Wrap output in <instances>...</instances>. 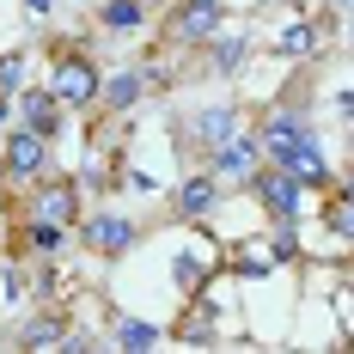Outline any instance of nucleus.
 I'll return each mask as SVG.
<instances>
[{
    "mask_svg": "<svg viewBox=\"0 0 354 354\" xmlns=\"http://www.w3.org/2000/svg\"><path fill=\"white\" fill-rule=\"evenodd\" d=\"M220 25H226V0H165L159 49H202Z\"/></svg>",
    "mask_w": 354,
    "mask_h": 354,
    "instance_id": "obj_4",
    "label": "nucleus"
},
{
    "mask_svg": "<svg viewBox=\"0 0 354 354\" xmlns=\"http://www.w3.org/2000/svg\"><path fill=\"white\" fill-rule=\"evenodd\" d=\"M245 189L257 196V208L269 214V220H299V208H306V189H299V183H293V177H287L281 165H269V159H263V165L250 171V183H245Z\"/></svg>",
    "mask_w": 354,
    "mask_h": 354,
    "instance_id": "obj_8",
    "label": "nucleus"
},
{
    "mask_svg": "<svg viewBox=\"0 0 354 354\" xmlns=\"http://www.w3.org/2000/svg\"><path fill=\"white\" fill-rule=\"evenodd\" d=\"M269 257L275 263H299V220H269Z\"/></svg>",
    "mask_w": 354,
    "mask_h": 354,
    "instance_id": "obj_20",
    "label": "nucleus"
},
{
    "mask_svg": "<svg viewBox=\"0 0 354 354\" xmlns=\"http://www.w3.org/2000/svg\"><path fill=\"white\" fill-rule=\"evenodd\" d=\"M220 208H226V183H220L208 165L183 171L171 189H165V220H177V226H208Z\"/></svg>",
    "mask_w": 354,
    "mask_h": 354,
    "instance_id": "obj_3",
    "label": "nucleus"
},
{
    "mask_svg": "<svg viewBox=\"0 0 354 354\" xmlns=\"http://www.w3.org/2000/svg\"><path fill=\"white\" fill-rule=\"evenodd\" d=\"M25 68H31V49H6L0 55V92H19L25 86Z\"/></svg>",
    "mask_w": 354,
    "mask_h": 354,
    "instance_id": "obj_22",
    "label": "nucleus"
},
{
    "mask_svg": "<svg viewBox=\"0 0 354 354\" xmlns=\"http://www.w3.org/2000/svg\"><path fill=\"white\" fill-rule=\"evenodd\" d=\"M153 86H159V73H153V68H122V73H110V80H104L98 110H110V116H129V110L141 104Z\"/></svg>",
    "mask_w": 354,
    "mask_h": 354,
    "instance_id": "obj_12",
    "label": "nucleus"
},
{
    "mask_svg": "<svg viewBox=\"0 0 354 354\" xmlns=\"http://www.w3.org/2000/svg\"><path fill=\"white\" fill-rule=\"evenodd\" d=\"M177 336H183L189 348H208L214 342V306H202V318H196V306H189V318L177 324Z\"/></svg>",
    "mask_w": 354,
    "mask_h": 354,
    "instance_id": "obj_21",
    "label": "nucleus"
},
{
    "mask_svg": "<svg viewBox=\"0 0 354 354\" xmlns=\"http://www.w3.org/2000/svg\"><path fill=\"white\" fill-rule=\"evenodd\" d=\"M318 43H324V25H318V19H306V12H293V25L275 31L269 55H275V62H312V55H318Z\"/></svg>",
    "mask_w": 354,
    "mask_h": 354,
    "instance_id": "obj_13",
    "label": "nucleus"
},
{
    "mask_svg": "<svg viewBox=\"0 0 354 354\" xmlns=\"http://www.w3.org/2000/svg\"><path fill=\"white\" fill-rule=\"evenodd\" d=\"M202 165H208V171L220 177L226 189H245V183H250V171L263 165V141H257V129H239V135H232L226 147H214Z\"/></svg>",
    "mask_w": 354,
    "mask_h": 354,
    "instance_id": "obj_9",
    "label": "nucleus"
},
{
    "mask_svg": "<svg viewBox=\"0 0 354 354\" xmlns=\"http://www.w3.org/2000/svg\"><path fill=\"white\" fill-rule=\"evenodd\" d=\"M171 281H177V293H189V299H196V293L208 287V257H196V250L183 245V250L171 257Z\"/></svg>",
    "mask_w": 354,
    "mask_h": 354,
    "instance_id": "obj_18",
    "label": "nucleus"
},
{
    "mask_svg": "<svg viewBox=\"0 0 354 354\" xmlns=\"http://www.w3.org/2000/svg\"><path fill=\"white\" fill-rule=\"evenodd\" d=\"M147 19H153V0H98V31L110 37L147 31Z\"/></svg>",
    "mask_w": 354,
    "mask_h": 354,
    "instance_id": "obj_16",
    "label": "nucleus"
},
{
    "mask_svg": "<svg viewBox=\"0 0 354 354\" xmlns=\"http://www.w3.org/2000/svg\"><path fill=\"white\" fill-rule=\"evenodd\" d=\"M12 129V92H0V135Z\"/></svg>",
    "mask_w": 354,
    "mask_h": 354,
    "instance_id": "obj_26",
    "label": "nucleus"
},
{
    "mask_svg": "<svg viewBox=\"0 0 354 354\" xmlns=\"http://www.w3.org/2000/svg\"><path fill=\"white\" fill-rule=\"evenodd\" d=\"M0 183H6V153H0Z\"/></svg>",
    "mask_w": 354,
    "mask_h": 354,
    "instance_id": "obj_29",
    "label": "nucleus"
},
{
    "mask_svg": "<svg viewBox=\"0 0 354 354\" xmlns=\"http://www.w3.org/2000/svg\"><path fill=\"white\" fill-rule=\"evenodd\" d=\"M49 92L68 110H98V92H104V68L86 43H55L49 49Z\"/></svg>",
    "mask_w": 354,
    "mask_h": 354,
    "instance_id": "obj_1",
    "label": "nucleus"
},
{
    "mask_svg": "<svg viewBox=\"0 0 354 354\" xmlns=\"http://www.w3.org/2000/svg\"><path fill=\"white\" fill-rule=\"evenodd\" d=\"M202 49H208V55H202L208 73H245L250 68V31H226V25H220Z\"/></svg>",
    "mask_w": 354,
    "mask_h": 354,
    "instance_id": "obj_14",
    "label": "nucleus"
},
{
    "mask_svg": "<svg viewBox=\"0 0 354 354\" xmlns=\"http://www.w3.org/2000/svg\"><path fill=\"white\" fill-rule=\"evenodd\" d=\"M324 226H330V239L354 245V189H342V196H330V202H324Z\"/></svg>",
    "mask_w": 354,
    "mask_h": 354,
    "instance_id": "obj_19",
    "label": "nucleus"
},
{
    "mask_svg": "<svg viewBox=\"0 0 354 354\" xmlns=\"http://www.w3.org/2000/svg\"><path fill=\"white\" fill-rule=\"evenodd\" d=\"M12 116H19L25 129H37V135L55 141L62 122H68V104H62V98L49 92V80H43V86H19V92H12Z\"/></svg>",
    "mask_w": 354,
    "mask_h": 354,
    "instance_id": "obj_11",
    "label": "nucleus"
},
{
    "mask_svg": "<svg viewBox=\"0 0 354 354\" xmlns=\"http://www.w3.org/2000/svg\"><path fill=\"white\" fill-rule=\"evenodd\" d=\"M92 348H104L86 324H68V336H62V354H92Z\"/></svg>",
    "mask_w": 354,
    "mask_h": 354,
    "instance_id": "obj_23",
    "label": "nucleus"
},
{
    "mask_svg": "<svg viewBox=\"0 0 354 354\" xmlns=\"http://www.w3.org/2000/svg\"><path fill=\"white\" fill-rule=\"evenodd\" d=\"M348 153H354V129H348Z\"/></svg>",
    "mask_w": 354,
    "mask_h": 354,
    "instance_id": "obj_30",
    "label": "nucleus"
},
{
    "mask_svg": "<svg viewBox=\"0 0 354 354\" xmlns=\"http://www.w3.org/2000/svg\"><path fill=\"white\" fill-rule=\"evenodd\" d=\"M62 336H68V312H49V299H43V312L19 324L6 348H62Z\"/></svg>",
    "mask_w": 354,
    "mask_h": 354,
    "instance_id": "obj_15",
    "label": "nucleus"
},
{
    "mask_svg": "<svg viewBox=\"0 0 354 354\" xmlns=\"http://www.w3.org/2000/svg\"><path fill=\"white\" fill-rule=\"evenodd\" d=\"M159 342H165V330L147 324V318H129L122 312V318L110 324V348H122V354H147V348H159Z\"/></svg>",
    "mask_w": 354,
    "mask_h": 354,
    "instance_id": "obj_17",
    "label": "nucleus"
},
{
    "mask_svg": "<svg viewBox=\"0 0 354 354\" xmlns=\"http://www.w3.org/2000/svg\"><path fill=\"white\" fill-rule=\"evenodd\" d=\"M275 6H287V12H306V6H312V0H275Z\"/></svg>",
    "mask_w": 354,
    "mask_h": 354,
    "instance_id": "obj_28",
    "label": "nucleus"
},
{
    "mask_svg": "<svg viewBox=\"0 0 354 354\" xmlns=\"http://www.w3.org/2000/svg\"><path fill=\"white\" fill-rule=\"evenodd\" d=\"M0 153H6V183H37V177L55 165V141L37 135V129H25V122H12L0 135Z\"/></svg>",
    "mask_w": 354,
    "mask_h": 354,
    "instance_id": "obj_6",
    "label": "nucleus"
},
{
    "mask_svg": "<svg viewBox=\"0 0 354 354\" xmlns=\"http://www.w3.org/2000/svg\"><path fill=\"white\" fill-rule=\"evenodd\" d=\"M336 122H342V135L354 129V92H336Z\"/></svg>",
    "mask_w": 354,
    "mask_h": 354,
    "instance_id": "obj_25",
    "label": "nucleus"
},
{
    "mask_svg": "<svg viewBox=\"0 0 354 354\" xmlns=\"http://www.w3.org/2000/svg\"><path fill=\"white\" fill-rule=\"evenodd\" d=\"M239 129H245V104H239V98H214V104H202L183 129H177V141H183V153H196V165H202L214 147H226Z\"/></svg>",
    "mask_w": 354,
    "mask_h": 354,
    "instance_id": "obj_5",
    "label": "nucleus"
},
{
    "mask_svg": "<svg viewBox=\"0 0 354 354\" xmlns=\"http://www.w3.org/2000/svg\"><path fill=\"white\" fill-rule=\"evenodd\" d=\"M68 232L73 226H55V220H37V214H19L12 220V257H37V263H55L68 250Z\"/></svg>",
    "mask_w": 354,
    "mask_h": 354,
    "instance_id": "obj_10",
    "label": "nucleus"
},
{
    "mask_svg": "<svg viewBox=\"0 0 354 354\" xmlns=\"http://www.w3.org/2000/svg\"><path fill=\"white\" fill-rule=\"evenodd\" d=\"M0 281H6L0 299H25V269H19V263H6V269H0Z\"/></svg>",
    "mask_w": 354,
    "mask_h": 354,
    "instance_id": "obj_24",
    "label": "nucleus"
},
{
    "mask_svg": "<svg viewBox=\"0 0 354 354\" xmlns=\"http://www.w3.org/2000/svg\"><path fill=\"white\" fill-rule=\"evenodd\" d=\"M80 245L92 250V257H104V263H116V257H129V250L141 245V226L129 220V214H110V208H98V214H80Z\"/></svg>",
    "mask_w": 354,
    "mask_h": 354,
    "instance_id": "obj_7",
    "label": "nucleus"
},
{
    "mask_svg": "<svg viewBox=\"0 0 354 354\" xmlns=\"http://www.w3.org/2000/svg\"><path fill=\"white\" fill-rule=\"evenodd\" d=\"M49 6H55V0H25V12H31V19H43Z\"/></svg>",
    "mask_w": 354,
    "mask_h": 354,
    "instance_id": "obj_27",
    "label": "nucleus"
},
{
    "mask_svg": "<svg viewBox=\"0 0 354 354\" xmlns=\"http://www.w3.org/2000/svg\"><path fill=\"white\" fill-rule=\"evenodd\" d=\"M19 214H37V220H55V226H80V214H86V183L80 177H62L55 165L25 183V196L12 202Z\"/></svg>",
    "mask_w": 354,
    "mask_h": 354,
    "instance_id": "obj_2",
    "label": "nucleus"
}]
</instances>
